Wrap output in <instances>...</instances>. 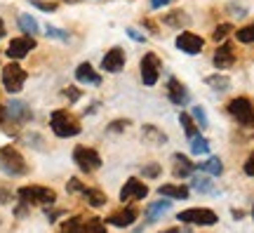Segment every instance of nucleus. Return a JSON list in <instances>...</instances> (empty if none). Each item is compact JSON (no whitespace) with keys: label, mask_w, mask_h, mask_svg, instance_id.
I'll list each match as a JSON object with an SVG mask.
<instances>
[{"label":"nucleus","mask_w":254,"mask_h":233,"mask_svg":"<svg viewBox=\"0 0 254 233\" xmlns=\"http://www.w3.org/2000/svg\"><path fill=\"white\" fill-rule=\"evenodd\" d=\"M50 125H52V132H55L57 137H62V139L75 137L80 132V123H78L68 111H55L52 118H50Z\"/></svg>","instance_id":"f257e3e1"},{"label":"nucleus","mask_w":254,"mask_h":233,"mask_svg":"<svg viewBox=\"0 0 254 233\" xmlns=\"http://www.w3.org/2000/svg\"><path fill=\"white\" fill-rule=\"evenodd\" d=\"M0 170H5L7 174H12V177H21V174L28 172V167L17 149L2 146V149H0Z\"/></svg>","instance_id":"f03ea898"},{"label":"nucleus","mask_w":254,"mask_h":233,"mask_svg":"<svg viewBox=\"0 0 254 233\" xmlns=\"http://www.w3.org/2000/svg\"><path fill=\"white\" fill-rule=\"evenodd\" d=\"M17 196L21 198V203H38V205H52L57 200V193L52 188L45 186H21L17 191Z\"/></svg>","instance_id":"7ed1b4c3"},{"label":"nucleus","mask_w":254,"mask_h":233,"mask_svg":"<svg viewBox=\"0 0 254 233\" xmlns=\"http://www.w3.org/2000/svg\"><path fill=\"white\" fill-rule=\"evenodd\" d=\"M228 113L236 118L240 125H245V127L254 125V106H252V101H250L247 97L231 99V104H228Z\"/></svg>","instance_id":"20e7f679"},{"label":"nucleus","mask_w":254,"mask_h":233,"mask_svg":"<svg viewBox=\"0 0 254 233\" xmlns=\"http://www.w3.org/2000/svg\"><path fill=\"white\" fill-rule=\"evenodd\" d=\"M182 224H198V226H212L217 224L219 217L212 212V210H207V207H190V210H184V212H179V217H177Z\"/></svg>","instance_id":"39448f33"},{"label":"nucleus","mask_w":254,"mask_h":233,"mask_svg":"<svg viewBox=\"0 0 254 233\" xmlns=\"http://www.w3.org/2000/svg\"><path fill=\"white\" fill-rule=\"evenodd\" d=\"M73 162H75L82 172H94L101 167V155L94 151V149L75 146V151H73Z\"/></svg>","instance_id":"423d86ee"},{"label":"nucleus","mask_w":254,"mask_h":233,"mask_svg":"<svg viewBox=\"0 0 254 233\" xmlns=\"http://www.w3.org/2000/svg\"><path fill=\"white\" fill-rule=\"evenodd\" d=\"M24 82H26V71L19 66V64H7L5 69H2V85H5V90L7 92H19L24 87Z\"/></svg>","instance_id":"0eeeda50"},{"label":"nucleus","mask_w":254,"mask_h":233,"mask_svg":"<svg viewBox=\"0 0 254 233\" xmlns=\"http://www.w3.org/2000/svg\"><path fill=\"white\" fill-rule=\"evenodd\" d=\"M158 78H160V59L153 52L144 54V59H141V80H144V85H155Z\"/></svg>","instance_id":"6e6552de"},{"label":"nucleus","mask_w":254,"mask_h":233,"mask_svg":"<svg viewBox=\"0 0 254 233\" xmlns=\"http://www.w3.org/2000/svg\"><path fill=\"white\" fill-rule=\"evenodd\" d=\"M148 196V186H146L144 181L139 179H127L125 186H123V191H120V200L125 203V200H144V198Z\"/></svg>","instance_id":"1a4fd4ad"},{"label":"nucleus","mask_w":254,"mask_h":233,"mask_svg":"<svg viewBox=\"0 0 254 233\" xmlns=\"http://www.w3.org/2000/svg\"><path fill=\"white\" fill-rule=\"evenodd\" d=\"M202 45H205V40L200 36H195V33H190V31H184L182 36H177V47L186 54H200Z\"/></svg>","instance_id":"9d476101"},{"label":"nucleus","mask_w":254,"mask_h":233,"mask_svg":"<svg viewBox=\"0 0 254 233\" xmlns=\"http://www.w3.org/2000/svg\"><path fill=\"white\" fill-rule=\"evenodd\" d=\"M36 47V40L31 36H21V38H14L7 47V57L9 59H24L31 50Z\"/></svg>","instance_id":"9b49d317"},{"label":"nucleus","mask_w":254,"mask_h":233,"mask_svg":"<svg viewBox=\"0 0 254 233\" xmlns=\"http://www.w3.org/2000/svg\"><path fill=\"white\" fill-rule=\"evenodd\" d=\"M5 118L14 120V123H28L31 120V108L24 101H17L12 99L9 104H5Z\"/></svg>","instance_id":"f8f14e48"},{"label":"nucleus","mask_w":254,"mask_h":233,"mask_svg":"<svg viewBox=\"0 0 254 233\" xmlns=\"http://www.w3.org/2000/svg\"><path fill=\"white\" fill-rule=\"evenodd\" d=\"M123 66H125V52L120 50V47H113L109 52L104 54V59H101V69L109 73H118L123 71Z\"/></svg>","instance_id":"ddd939ff"},{"label":"nucleus","mask_w":254,"mask_h":233,"mask_svg":"<svg viewBox=\"0 0 254 233\" xmlns=\"http://www.w3.org/2000/svg\"><path fill=\"white\" fill-rule=\"evenodd\" d=\"M167 97H170V101H172V104L184 106V104L189 101V90H186V87H184L177 78H170V80H167Z\"/></svg>","instance_id":"4468645a"},{"label":"nucleus","mask_w":254,"mask_h":233,"mask_svg":"<svg viewBox=\"0 0 254 233\" xmlns=\"http://www.w3.org/2000/svg\"><path fill=\"white\" fill-rule=\"evenodd\" d=\"M236 62V54H233V47L224 43V45H219V50L214 52V66H217L219 71H224V69H231Z\"/></svg>","instance_id":"2eb2a0df"},{"label":"nucleus","mask_w":254,"mask_h":233,"mask_svg":"<svg viewBox=\"0 0 254 233\" xmlns=\"http://www.w3.org/2000/svg\"><path fill=\"white\" fill-rule=\"evenodd\" d=\"M136 219V212L132 210V207H127V210H120V212H113V215L106 219L109 224L118 226V229H125V226H132Z\"/></svg>","instance_id":"dca6fc26"},{"label":"nucleus","mask_w":254,"mask_h":233,"mask_svg":"<svg viewBox=\"0 0 254 233\" xmlns=\"http://www.w3.org/2000/svg\"><path fill=\"white\" fill-rule=\"evenodd\" d=\"M75 78H78V82H85V85H99L101 82V76L92 69L90 64H80L75 69Z\"/></svg>","instance_id":"f3484780"},{"label":"nucleus","mask_w":254,"mask_h":233,"mask_svg":"<svg viewBox=\"0 0 254 233\" xmlns=\"http://www.w3.org/2000/svg\"><path fill=\"white\" fill-rule=\"evenodd\" d=\"M158 193L165 198H177V200H186L189 198V186L184 184H165L158 188Z\"/></svg>","instance_id":"a211bd4d"},{"label":"nucleus","mask_w":254,"mask_h":233,"mask_svg":"<svg viewBox=\"0 0 254 233\" xmlns=\"http://www.w3.org/2000/svg\"><path fill=\"white\" fill-rule=\"evenodd\" d=\"M170 207H172V200H158V203H153V205H148L146 207V222L153 224L155 219H158L160 215H165Z\"/></svg>","instance_id":"6ab92c4d"},{"label":"nucleus","mask_w":254,"mask_h":233,"mask_svg":"<svg viewBox=\"0 0 254 233\" xmlns=\"http://www.w3.org/2000/svg\"><path fill=\"white\" fill-rule=\"evenodd\" d=\"M193 162L186 158V155H182V153H174V174L177 177H186V174H190L193 172Z\"/></svg>","instance_id":"aec40b11"},{"label":"nucleus","mask_w":254,"mask_h":233,"mask_svg":"<svg viewBox=\"0 0 254 233\" xmlns=\"http://www.w3.org/2000/svg\"><path fill=\"white\" fill-rule=\"evenodd\" d=\"M82 196H85V200H87L92 207H104L106 205V196L101 193L99 188H85Z\"/></svg>","instance_id":"412c9836"},{"label":"nucleus","mask_w":254,"mask_h":233,"mask_svg":"<svg viewBox=\"0 0 254 233\" xmlns=\"http://www.w3.org/2000/svg\"><path fill=\"white\" fill-rule=\"evenodd\" d=\"M80 233H109V231H106V224L101 222L99 217H90L87 222H82Z\"/></svg>","instance_id":"4be33fe9"},{"label":"nucleus","mask_w":254,"mask_h":233,"mask_svg":"<svg viewBox=\"0 0 254 233\" xmlns=\"http://www.w3.org/2000/svg\"><path fill=\"white\" fill-rule=\"evenodd\" d=\"M200 170L207 172V174H212V177H219V174L224 172V165H221V160H219V158H209V160L200 162Z\"/></svg>","instance_id":"5701e85b"},{"label":"nucleus","mask_w":254,"mask_h":233,"mask_svg":"<svg viewBox=\"0 0 254 233\" xmlns=\"http://www.w3.org/2000/svg\"><path fill=\"white\" fill-rule=\"evenodd\" d=\"M19 28L26 33V36H33V33H38V21L31 14H21L19 17Z\"/></svg>","instance_id":"b1692460"},{"label":"nucleus","mask_w":254,"mask_h":233,"mask_svg":"<svg viewBox=\"0 0 254 233\" xmlns=\"http://www.w3.org/2000/svg\"><path fill=\"white\" fill-rule=\"evenodd\" d=\"M179 123L184 125V132H186V137H189V139L198 137V125L193 123V118H190L189 113H182V116H179Z\"/></svg>","instance_id":"393cba45"},{"label":"nucleus","mask_w":254,"mask_h":233,"mask_svg":"<svg viewBox=\"0 0 254 233\" xmlns=\"http://www.w3.org/2000/svg\"><path fill=\"white\" fill-rule=\"evenodd\" d=\"M190 151L195 153V155H205L209 151V142L205 137H193L190 139Z\"/></svg>","instance_id":"a878e982"},{"label":"nucleus","mask_w":254,"mask_h":233,"mask_svg":"<svg viewBox=\"0 0 254 233\" xmlns=\"http://www.w3.org/2000/svg\"><path fill=\"white\" fill-rule=\"evenodd\" d=\"M205 82H207V85H212V87H214V90H228V85H231V80H228L226 76H207V78H205Z\"/></svg>","instance_id":"bb28decb"},{"label":"nucleus","mask_w":254,"mask_h":233,"mask_svg":"<svg viewBox=\"0 0 254 233\" xmlns=\"http://www.w3.org/2000/svg\"><path fill=\"white\" fill-rule=\"evenodd\" d=\"M82 231V219L80 217H71L62 224V233H80Z\"/></svg>","instance_id":"cd10ccee"},{"label":"nucleus","mask_w":254,"mask_h":233,"mask_svg":"<svg viewBox=\"0 0 254 233\" xmlns=\"http://www.w3.org/2000/svg\"><path fill=\"white\" fill-rule=\"evenodd\" d=\"M193 188L200 191V193H212V191H214V184L209 181V177H195V179H193Z\"/></svg>","instance_id":"c85d7f7f"},{"label":"nucleus","mask_w":254,"mask_h":233,"mask_svg":"<svg viewBox=\"0 0 254 233\" xmlns=\"http://www.w3.org/2000/svg\"><path fill=\"white\" fill-rule=\"evenodd\" d=\"M144 137H148L153 144H165V139H167V137H165L163 132H160L158 127H153V125H146L144 127Z\"/></svg>","instance_id":"c756f323"},{"label":"nucleus","mask_w":254,"mask_h":233,"mask_svg":"<svg viewBox=\"0 0 254 233\" xmlns=\"http://www.w3.org/2000/svg\"><path fill=\"white\" fill-rule=\"evenodd\" d=\"M236 38L240 40V43H254V21L250 24V26H243L236 31Z\"/></svg>","instance_id":"7c9ffc66"},{"label":"nucleus","mask_w":254,"mask_h":233,"mask_svg":"<svg viewBox=\"0 0 254 233\" xmlns=\"http://www.w3.org/2000/svg\"><path fill=\"white\" fill-rule=\"evenodd\" d=\"M165 24H170V26H182L184 24V26H186V24H189V17L177 9V12H172L170 17H165Z\"/></svg>","instance_id":"2f4dec72"},{"label":"nucleus","mask_w":254,"mask_h":233,"mask_svg":"<svg viewBox=\"0 0 254 233\" xmlns=\"http://www.w3.org/2000/svg\"><path fill=\"white\" fill-rule=\"evenodd\" d=\"M193 120L198 123L200 130H205V127H207V113H205L200 106H193Z\"/></svg>","instance_id":"473e14b6"},{"label":"nucleus","mask_w":254,"mask_h":233,"mask_svg":"<svg viewBox=\"0 0 254 233\" xmlns=\"http://www.w3.org/2000/svg\"><path fill=\"white\" fill-rule=\"evenodd\" d=\"M231 31H233V26H231V24H221V26L214 28L212 38H214V40H224V38H226L228 33H231Z\"/></svg>","instance_id":"72a5a7b5"},{"label":"nucleus","mask_w":254,"mask_h":233,"mask_svg":"<svg viewBox=\"0 0 254 233\" xmlns=\"http://www.w3.org/2000/svg\"><path fill=\"white\" fill-rule=\"evenodd\" d=\"M45 33H47L50 38H57V40H66V38H68V33H64L62 28H55V26H47Z\"/></svg>","instance_id":"f704fd0d"},{"label":"nucleus","mask_w":254,"mask_h":233,"mask_svg":"<svg viewBox=\"0 0 254 233\" xmlns=\"http://www.w3.org/2000/svg\"><path fill=\"white\" fill-rule=\"evenodd\" d=\"M141 172H144V177H158V174H160V165H158V162H151V165H146Z\"/></svg>","instance_id":"c9c22d12"},{"label":"nucleus","mask_w":254,"mask_h":233,"mask_svg":"<svg viewBox=\"0 0 254 233\" xmlns=\"http://www.w3.org/2000/svg\"><path fill=\"white\" fill-rule=\"evenodd\" d=\"M33 5L40 9H45V12H55L57 9V2H43V0H33Z\"/></svg>","instance_id":"e433bc0d"},{"label":"nucleus","mask_w":254,"mask_h":233,"mask_svg":"<svg viewBox=\"0 0 254 233\" xmlns=\"http://www.w3.org/2000/svg\"><path fill=\"white\" fill-rule=\"evenodd\" d=\"M68 191H71V193H85V186H82L78 179H71L68 181Z\"/></svg>","instance_id":"4c0bfd02"},{"label":"nucleus","mask_w":254,"mask_h":233,"mask_svg":"<svg viewBox=\"0 0 254 233\" xmlns=\"http://www.w3.org/2000/svg\"><path fill=\"white\" fill-rule=\"evenodd\" d=\"M245 174H250V177H254V155H250L245 162Z\"/></svg>","instance_id":"58836bf2"},{"label":"nucleus","mask_w":254,"mask_h":233,"mask_svg":"<svg viewBox=\"0 0 254 233\" xmlns=\"http://www.w3.org/2000/svg\"><path fill=\"white\" fill-rule=\"evenodd\" d=\"M9 198H12V196H9V191H7V188H2V186H0V203H9Z\"/></svg>","instance_id":"ea45409f"},{"label":"nucleus","mask_w":254,"mask_h":233,"mask_svg":"<svg viewBox=\"0 0 254 233\" xmlns=\"http://www.w3.org/2000/svg\"><path fill=\"white\" fill-rule=\"evenodd\" d=\"M172 0H151V7H163V5H170Z\"/></svg>","instance_id":"a19ab883"},{"label":"nucleus","mask_w":254,"mask_h":233,"mask_svg":"<svg viewBox=\"0 0 254 233\" xmlns=\"http://www.w3.org/2000/svg\"><path fill=\"white\" fill-rule=\"evenodd\" d=\"M66 97L71 99V101H75V99L80 97V92H78V90H66Z\"/></svg>","instance_id":"79ce46f5"},{"label":"nucleus","mask_w":254,"mask_h":233,"mask_svg":"<svg viewBox=\"0 0 254 233\" xmlns=\"http://www.w3.org/2000/svg\"><path fill=\"white\" fill-rule=\"evenodd\" d=\"M125 125H127V120H125V123H123V120H116V123L111 125V130L116 132V130H123V127H125Z\"/></svg>","instance_id":"37998d69"},{"label":"nucleus","mask_w":254,"mask_h":233,"mask_svg":"<svg viewBox=\"0 0 254 233\" xmlns=\"http://www.w3.org/2000/svg\"><path fill=\"white\" fill-rule=\"evenodd\" d=\"M127 33H129V38H134V40H144V36H139L134 28H127Z\"/></svg>","instance_id":"c03bdc74"},{"label":"nucleus","mask_w":254,"mask_h":233,"mask_svg":"<svg viewBox=\"0 0 254 233\" xmlns=\"http://www.w3.org/2000/svg\"><path fill=\"white\" fill-rule=\"evenodd\" d=\"M2 38H5V21L0 19V40H2Z\"/></svg>","instance_id":"a18cd8bd"},{"label":"nucleus","mask_w":254,"mask_h":233,"mask_svg":"<svg viewBox=\"0 0 254 233\" xmlns=\"http://www.w3.org/2000/svg\"><path fill=\"white\" fill-rule=\"evenodd\" d=\"M2 120H5V106L0 104V123H2Z\"/></svg>","instance_id":"49530a36"},{"label":"nucleus","mask_w":254,"mask_h":233,"mask_svg":"<svg viewBox=\"0 0 254 233\" xmlns=\"http://www.w3.org/2000/svg\"><path fill=\"white\" fill-rule=\"evenodd\" d=\"M160 233H179V229H167V231H160Z\"/></svg>","instance_id":"de8ad7c7"},{"label":"nucleus","mask_w":254,"mask_h":233,"mask_svg":"<svg viewBox=\"0 0 254 233\" xmlns=\"http://www.w3.org/2000/svg\"><path fill=\"white\" fill-rule=\"evenodd\" d=\"M66 2H75V0H66Z\"/></svg>","instance_id":"09e8293b"},{"label":"nucleus","mask_w":254,"mask_h":233,"mask_svg":"<svg viewBox=\"0 0 254 233\" xmlns=\"http://www.w3.org/2000/svg\"><path fill=\"white\" fill-rule=\"evenodd\" d=\"M252 217H254V207H252Z\"/></svg>","instance_id":"8fccbe9b"}]
</instances>
